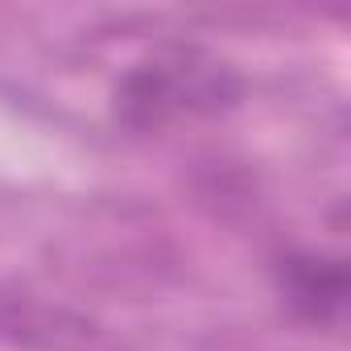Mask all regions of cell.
Listing matches in <instances>:
<instances>
[{"label":"cell","instance_id":"cell-2","mask_svg":"<svg viewBox=\"0 0 351 351\" xmlns=\"http://www.w3.org/2000/svg\"><path fill=\"white\" fill-rule=\"evenodd\" d=\"M281 302L310 326H339L347 314V265L326 252H289L277 261Z\"/></svg>","mask_w":351,"mask_h":351},{"label":"cell","instance_id":"cell-1","mask_svg":"<svg viewBox=\"0 0 351 351\" xmlns=\"http://www.w3.org/2000/svg\"><path fill=\"white\" fill-rule=\"evenodd\" d=\"M240 95L244 83L223 58L199 46H165L120 75L112 91V112L136 132H161L182 120L223 116L240 104Z\"/></svg>","mask_w":351,"mask_h":351}]
</instances>
